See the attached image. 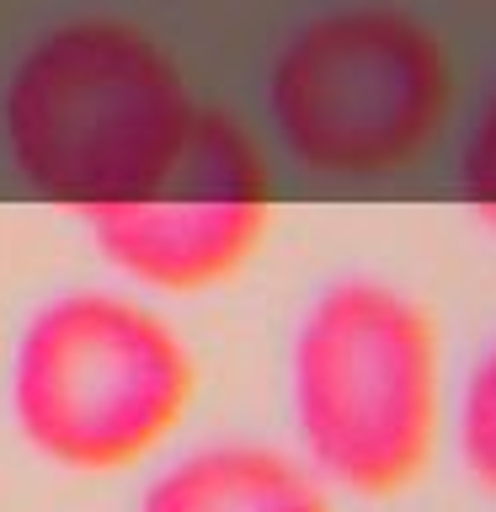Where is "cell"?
Segmentation results:
<instances>
[{"instance_id":"1","label":"cell","mask_w":496,"mask_h":512,"mask_svg":"<svg viewBox=\"0 0 496 512\" xmlns=\"http://www.w3.org/2000/svg\"><path fill=\"white\" fill-rule=\"evenodd\" d=\"M198 102L176 59L118 16L38 32L0 86V144L32 198L91 208L144 198L182 150Z\"/></svg>"},{"instance_id":"2","label":"cell","mask_w":496,"mask_h":512,"mask_svg":"<svg viewBox=\"0 0 496 512\" xmlns=\"http://www.w3.org/2000/svg\"><path fill=\"white\" fill-rule=\"evenodd\" d=\"M299 459L347 496L411 491L448 422L443 331L384 278H336L304 304L288 347Z\"/></svg>"},{"instance_id":"3","label":"cell","mask_w":496,"mask_h":512,"mask_svg":"<svg viewBox=\"0 0 496 512\" xmlns=\"http://www.w3.org/2000/svg\"><path fill=\"white\" fill-rule=\"evenodd\" d=\"M198 363L155 304L64 288L22 320L6 363L11 427L64 475H123L187 422Z\"/></svg>"},{"instance_id":"4","label":"cell","mask_w":496,"mask_h":512,"mask_svg":"<svg viewBox=\"0 0 496 512\" xmlns=\"http://www.w3.org/2000/svg\"><path fill=\"white\" fill-rule=\"evenodd\" d=\"M267 123L320 176H384L438 139L454 107V64L427 22L395 6L310 16L267 64Z\"/></svg>"},{"instance_id":"5","label":"cell","mask_w":496,"mask_h":512,"mask_svg":"<svg viewBox=\"0 0 496 512\" xmlns=\"http://www.w3.org/2000/svg\"><path fill=\"white\" fill-rule=\"evenodd\" d=\"M96 256L150 294L230 283L272 230V176L256 139L224 112L192 118L166 176L128 203L80 214Z\"/></svg>"},{"instance_id":"6","label":"cell","mask_w":496,"mask_h":512,"mask_svg":"<svg viewBox=\"0 0 496 512\" xmlns=\"http://www.w3.org/2000/svg\"><path fill=\"white\" fill-rule=\"evenodd\" d=\"M134 512H331V486L272 443H203L150 475Z\"/></svg>"},{"instance_id":"7","label":"cell","mask_w":496,"mask_h":512,"mask_svg":"<svg viewBox=\"0 0 496 512\" xmlns=\"http://www.w3.org/2000/svg\"><path fill=\"white\" fill-rule=\"evenodd\" d=\"M454 448L464 475L496 496V342L464 368V384L454 395Z\"/></svg>"},{"instance_id":"8","label":"cell","mask_w":496,"mask_h":512,"mask_svg":"<svg viewBox=\"0 0 496 512\" xmlns=\"http://www.w3.org/2000/svg\"><path fill=\"white\" fill-rule=\"evenodd\" d=\"M459 187H464V203L475 208V219L486 224V230H496V86H491L486 102H480L470 134H464Z\"/></svg>"}]
</instances>
